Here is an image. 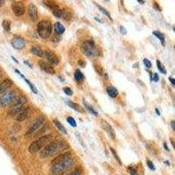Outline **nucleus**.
Returning a JSON list of instances; mask_svg holds the SVG:
<instances>
[{
	"label": "nucleus",
	"mask_w": 175,
	"mask_h": 175,
	"mask_svg": "<svg viewBox=\"0 0 175 175\" xmlns=\"http://www.w3.org/2000/svg\"><path fill=\"white\" fill-rule=\"evenodd\" d=\"M143 62H144V66H145L147 68H152V62H150L148 59H144Z\"/></svg>",
	"instance_id": "obj_35"
},
{
	"label": "nucleus",
	"mask_w": 175,
	"mask_h": 175,
	"mask_svg": "<svg viewBox=\"0 0 175 175\" xmlns=\"http://www.w3.org/2000/svg\"><path fill=\"white\" fill-rule=\"evenodd\" d=\"M94 66H95V68L96 72L98 73L100 75H103V68H101V66H100V65H96V64H95Z\"/></svg>",
	"instance_id": "obj_33"
},
{
	"label": "nucleus",
	"mask_w": 175,
	"mask_h": 175,
	"mask_svg": "<svg viewBox=\"0 0 175 175\" xmlns=\"http://www.w3.org/2000/svg\"><path fill=\"white\" fill-rule=\"evenodd\" d=\"M81 51L83 54L89 58H94L98 55V49L92 41H86L81 46Z\"/></svg>",
	"instance_id": "obj_6"
},
{
	"label": "nucleus",
	"mask_w": 175,
	"mask_h": 175,
	"mask_svg": "<svg viewBox=\"0 0 175 175\" xmlns=\"http://www.w3.org/2000/svg\"><path fill=\"white\" fill-rule=\"evenodd\" d=\"M29 115H30V108L24 107L20 112L16 116V120L19 122H23L29 116Z\"/></svg>",
	"instance_id": "obj_12"
},
{
	"label": "nucleus",
	"mask_w": 175,
	"mask_h": 175,
	"mask_svg": "<svg viewBox=\"0 0 175 175\" xmlns=\"http://www.w3.org/2000/svg\"><path fill=\"white\" fill-rule=\"evenodd\" d=\"M63 91L65 92V94H66L67 95H73V90L70 89V88H68V87H65V88L63 89Z\"/></svg>",
	"instance_id": "obj_32"
},
{
	"label": "nucleus",
	"mask_w": 175,
	"mask_h": 175,
	"mask_svg": "<svg viewBox=\"0 0 175 175\" xmlns=\"http://www.w3.org/2000/svg\"><path fill=\"white\" fill-rule=\"evenodd\" d=\"M164 147H165V149L166 150V151H168V152H169V148H168V146H167L166 143H164Z\"/></svg>",
	"instance_id": "obj_44"
},
{
	"label": "nucleus",
	"mask_w": 175,
	"mask_h": 175,
	"mask_svg": "<svg viewBox=\"0 0 175 175\" xmlns=\"http://www.w3.org/2000/svg\"><path fill=\"white\" fill-rule=\"evenodd\" d=\"M2 26L4 27V29L6 32H10L11 30V22L8 20H4L2 23Z\"/></svg>",
	"instance_id": "obj_27"
},
{
	"label": "nucleus",
	"mask_w": 175,
	"mask_h": 175,
	"mask_svg": "<svg viewBox=\"0 0 175 175\" xmlns=\"http://www.w3.org/2000/svg\"><path fill=\"white\" fill-rule=\"evenodd\" d=\"M153 7H154L155 9L157 11H160V8H159V6H158V5L157 4V3H153Z\"/></svg>",
	"instance_id": "obj_40"
},
{
	"label": "nucleus",
	"mask_w": 175,
	"mask_h": 175,
	"mask_svg": "<svg viewBox=\"0 0 175 175\" xmlns=\"http://www.w3.org/2000/svg\"><path fill=\"white\" fill-rule=\"evenodd\" d=\"M53 31V26L49 20H42L38 23L37 25V32L40 37L47 40L48 39L52 34Z\"/></svg>",
	"instance_id": "obj_4"
},
{
	"label": "nucleus",
	"mask_w": 175,
	"mask_h": 175,
	"mask_svg": "<svg viewBox=\"0 0 175 175\" xmlns=\"http://www.w3.org/2000/svg\"><path fill=\"white\" fill-rule=\"evenodd\" d=\"M67 103H68V105L71 109H73L74 110H75V111H77V112H79V113H84V110H83V108H82L79 104L73 103L71 101H68Z\"/></svg>",
	"instance_id": "obj_20"
},
{
	"label": "nucleus",
	"mask_w": 175,
	"mask_h": 175,
	"mask_svg": "<svg viewBox=\"0 0 175 175\" xmlns=\"http://www.w3.org/2000/svg\"><path fill=\"white\" fill-rule=\"evenodd\" d=\"M26 102H27V98L24 95H21L17 99H15L12 102V105L9 110L8 116L10 117H14V116L16 117V116L23 110L24 105L26 103Z\"/></svg>",
	"instance_id": "obj_5"
},
{
	"label": "nucleus",
	"mask_w": 175,
	"mask_h": 175,
	"mask_svg": "<svg viewBox=\"0 0 175 175\" xmlns=\"http://www.w3.org/2000/svg\"><path fill=\"white\" fill-rule=\"evenodd\" d=\"M39 66H40L41 69L43 70L44 72L47 73V74H55L54 68L52 67L51 64H49V63H47V62L40 61L39 62Z\"/></svg>",
	"instance_id": "obj_13"
},
{
	"label": "nucleus",
	"mask_w": 175,
	"mask_h": 175,
	"mask_svg": "<svg viewBox=\"0 0 175 175\" xmlns=\"http://www.w3.org/2000/svg\"><path fill=\"white\" fill-rule=\"evenodd\" d=\"M157 66H158V68L160 72L162 73L163 74H166V70H165V67L163 66V64H161L159 61H157Z\"/></svg>",
	"instance_id": "obj_29"
},
{
	"label": "nucleus",
	"mask_w": 175,
	"mask_h": 175,
	"mask_svg": "<svg viewBox=\"0 0 175 175\" xmlns=\"http://www.w3.org/2000/svg\"><path fill=\"white\" fill-rule=\"evenodd\" d=\"M119 29H120V31H121V33H122V34H126L127 31H126V29L124 28V26H121L119 27Z\"/></svg>",
	"instance_id": "obj_39"
},
{
	"label": "nucleus",
	"mask_w": 175,
	"mask_h": 175,
	"mask_svg": "<svg viewBox=\"0 0 175 175\" xmlns=\"http://www.w3.org/2000/svg\"><path fill=\"white\" fill-rule=\"evenodd\" d=\"M11 44L15 49H18V50H21L25 48L26 47V41L20 36H14L11 41Z\"/></svg>",
	"instance_id": "obj_9"
},
{
	"label": "nucleus",
	"mask_w": 175,
	"mask_h": 175,
	"mask_svg": "<svg viewBox=\"0 0 175 175\" xmlns=\"http://www.w3.org/2000/svg\"><path fill=\"white\" fill-rule=\"evenodd\" d=\"M169 80H170V83H172V85L173 86H174L175 85V80L173 78V77H169Z\"/></svg>",
	"instance_id": "obj_41"
},
{
	"label": "nucleus",
	"mask_w": 175,
	"mask_h": 175,
	"mask_svg": "<svg viewBox=\"0 0 175 175\" xmlns=\"http://www.w3.org/2000/svg\"><path fill=\"white\" fill-rule=\"evenodd\" d=\"M53 124H54V125L56 126V128H57L61 132H62L63 134H67V131H66L65 127H64L58 120H53Z\"/></svg>",
	"instance_id": "obj_26"
},
{
	"label": "nucleus",
	"mask_w": 175,
	"mask_h": 175,
	"mask_svg": "<svg viewBox=\"0 0 175 175\" xmlns=\"http://www.w3.org/2000/svg\"><path fill=\"white\" fill-rule=\"evenodd\" d=\"M28 16L32 21H36L39 18L38 9L33 4H31L28 7Z\"/></svg>",
	"instance_id": "obj_14"
},
{
	"label": "nucleus",
	"mask_w": 175,
	"mask_h": 175,
	"mask_svg": "<svg viewBox=\"0 0 175 175\" xmlns=\"http://www.w3.org/2000/svg\"><path fill=\"white\" fill-rule=\"evenodd\" d=\"M31 53L33 55L39 56V57H43L44 56V52L42 51V49L37 45L32 46V47L31 48Z\"/></svg>",
	"instance_id": "obj_18"
},
{
	"label": "nucleus",
	"mask_w": 175,
	"mask_h": 175,
	"mask_svg": "<svg viewBox=\"0 0 175 175\" xmlns=\"http://www.w3.org/2000/svg\"><path fill=\"white\" fill-rule=\"evenodd\" d=\"M65 26L62 25L60 22H56L54 24V31H55V33L58 34V35H62L65 32Z\"/></svg>",
	"instance_id": "obj_19"
},
{
	"label": "nucleus",
	"mask_w": 175,
	"mask_h": 175,
	"mask_svg": "<svg viewBox=\"0 0 175 175\" xmlns=\"http://www.w3.org/2000/svg\"><path fill=\"white\" fill-rule=\"evenodd\" d=\"M12 60H13V61H14V62H17V63H19V62H18V61H17V60H16V59H15L14 57H12Z\"/></svg>",
	"instance_id": "obj_49"
},
{
	"label": "nucleus",
	"mask_w": 175,
	"mask_h": 175,
	"mask_svg": "<svg viewBox=\"0 0 175 175\" xmlns=\"http://www.w3.org/2000/svg\"><path fill=\"white\" fill-rule=\"evenodd\" d=\"M0 76H1V71H0Z\"/></svg>",
	"instance_id": "obj_51"
},
{
	"label": "nucleus",
	"mask_w": 175,
	"mask_h": 175,
	"mask_svg": "<svg viewBox=\"0 0 175 175\" xmlns=\"http://www.w3.org/2000/svg\"><path fill=\"white\" fill-rule=\"evenodd\" d=\"M146 164H147V166L151 169V170H155V166L153 165V163L151 161V160H146Z\"/></svg>",
	"instance_id": "obj_36"
},
{
	"label": "nucleus",
	"mask_w": 175,
	"mask_h": 175,
	"mask_svg": "<svg viewBox=\"0 0 175 175\" xmlns=\"http://www.w3.org/2000/svg\"><path fill=\"white\" fill-rule=\"evenodd\" d=\"M102 126H103V128L104 129V131L110 136V137L115 139V137H116V133H115V131H114V129L112 128V126H111L110 124H108V122L103 121V120L102 121Z\"/></svg>",
	"instance_id": "obj_16"
},
{
	"label": "nucleus",
	"mask_w": 175,
	"mask_h": 175,
	"mask_svg": "<svg viewBox=\"0 0 175 175\" xmlns=\"http://www.w3.org/2000/svg\"><path fill=\"white\" fill-rule=\"evenodd\" d=\"M171 126H172V129L174 131L175 130V121L174 120H172V121H171Z\"/></svg>",
	"instance_id": "obj_42"
},
{
	"label": "nucleus",
	"mask_w": 175,
	"mask_h": 175,
	"mask_svg": "<svg viewBox=\"0 0 175 175\" xmlns=\"http://www.w3.org/2000/svg\"><path fill=\"white\" fill-rule=\"evenodd\" d=\"M110 151H111V153H112V154L114 155L115 158H116V160H117V161H118V162L120 163V165H122V161L120 160V158H119V157H118V156H117V154H116V151L114 150L113 148H110Z\"/></svg>",
	"instance_id": "obj_34"
},
{
	"label": "nucleus",
	"mask_w": 175,
	"mask_h": 175,
	"mask_svg": "<svg viewBox=\"0 0 175 175\" xmlns=\"http://www.w3.org/2000/svg\"><path fill=\"white\" fill-rule=\"evenodd\" d=\"M158 80H159L158 74L157 73H154L153 75H152V81H154L155 83H157V82H158Z\"/></svg>",
	"instance_id": "obj_37"
},
{
	"label": "nucleus",
	"mask_w": 175,
	"mask_h": 175,
	"mask_svg": "<svg viewBox=\"0 0 175 175\" xmlns=\"http://www.w3.org/2000/svg\"><path fill=\"white\" fill-rule=\"evenodd\" d=\"M68 148V144L63 140L50 142L42 149V151L41 152V157L42 158H47L48 157L57 154Z\"/></svg>",
	"instance_id": "obj_2"
},
{
	"label": "nucleus",
	"mask_w": 175,
	"mask_h": 175,
	"mask_svg": "<svg viewBox=\"0 0 175 175\" xmlns=\"http://www.w3.org/2000/svg\"><path fill=\"white\" fill-rule=\"evenodd\" d=\"M52 11H53V14L56 18H58V19H66V17H67V14L65 13V11L63 10H62L59 6L53 8V9L52 10Z\"/></svg>",
	"instance_id": "obj_17"
},
{
	"label": "nucleus",
	"mask_w": 175,
	"mask_h": 175,
	"mask_svg": "<svg viewBox=\"0 0 175 175\" xmlns=\"http://www.w3.org/2000/svg\"><path fill=\"white\" fill-rule=\"evenodd\" d=\"M165 164H166V165H170V163H169V162H168V161H165Z\"/></svg>",
	"instance_id": "obj_50"
},
{
	"label": "nucleus",
	"mask_w": 175,
	"mask_h": 175,
	"mask_svg": "<svg viewBox=\"0 0 175 175\" xmlns=\"http://www.w3.org/2000/svg\"><path fill=\"white\" fill-rule=\"evenodd\" d=\"M79 64H80V65H82L83 67H84V66H85V62H83L82 61H80V62H79Z\"/></svg>",
	"instance_id": "obj_46"
},
{
	"label": "nucleus",
	"mask_w": 175,
	"mask_h": 175,
	"mask_svg": "<svg viewBox=\"0 0 175 175\" xmlns=\"http://www.w3.org/2000/svg\"><path fill=\"white\" fill-rule=\"evenodd\" d=\"M83 170L81 168H76L75 170H74L72 173H70L68 175H82Z\"/></svg>",
	"instance_id": "obj_31"
},
{
	"label": "nucleus",
	"mask_w": 175,
	"mask_h": 175,
	"mask_svg": "<svg viewBox=\"0 0 175 175\" xmlns=\"http://www.w3.org/2000/svg\"><path fill=\"white\" fill-rule=\"evenodd\" d=\"M53 139V136L52 135H44L41 136L40 138H38L37 140L33 141L30 146H29V152L31 153H36L38 152H40L42 148H44L47 144H49Z\"/></svg>",
	"instance_id": "obj_3"
},
{
	"label": "nucleus",
	"mask_w": 175,
	"mask_h": 175,
	"mask_svg": "<svg viewBox=\"0 0 175 175\" xmlns=\"http://www.w3.org/2000/svg\"><path fill=\"white\" fill-rule=\"evenodd\" d=\"M5 5V0H0V6H3Z\"/></svg>",
	"instance_id": "obj_45"
},
{
	"label": "nucleus",
	"mask_w": 175,
	"mask_h": 175,
	"mask_svg": "<svg viewBox=\"0 0 175 175\" xmlns=\"http://www.w3.org/2000/svg\"><path fill=\"white\" fill-rule=\"evenodd\" d=\"M129 171H130V173H131V175H138L137 172L135 169H133V168H130V169H129Z\"/></svg>",
	"instance_id": "obj_38"
},
{
	"label": "nucleus",
	"mask_w": 175,
	"mask_h": 175,
	"mask_svg": "<svg viewBox=\"0 0 175 175\" xmlns=\"http://www.w3.org/2000/svg\"><path fill=\"white\" fill-rule=\"evenodd\" d=\"M83 103H84L85 108H86V109H87V110H88L90 113L93 114V115H94V116H98V113L96 112V110L93 108L91 105H89V103H87L86 101H84V100H83Z\"/></svg>",
	"instance_id": "obj_25"
},
{
	"label": "nucleus",
	"mask_w": 175,
	"mask_h": 175,
	"mask_svg": "<svg viewBox=\"0 0 175 175\" xmlns=\"http://www.w3.org/2000/svg\"><path fill=\"white\" fill-rule=\"evenodd\" d=\"M152 34H153L154 36H156V37L160 41V42L162 43L163 46L165 45V35H164L163 33H161L160 32L158 31H153Z\"/></svg>",
	"instance_id": "obj_24"
},
{
	"label": "nucleus",
	"mask_w": 175,
	"mask_h": 175,
	"mask_svg": "<svg viewBox=\"0 0 175 175\" xmlns=\"http://www.w3.org/2000/svg\"><path fill=\"white\" fill-rule=\"evenodd\" d=\"M155 111H156V113L158 114V116L160 115V113H159V111H158V109H156V110H155Z\"/></svg>",
	"instance_id": "obj_48"
},
{
	"label": "nucleus",
	"mask_w": 175,
	"mask_h": 175,
	"mask_svg": "<svg viewBox=\"0 0 175 175\" xmlns=\"http://www.w3.org/2000/svg\"><path fill=\"white\" fill-rule=\"evenodd\" d=\"M45 123H46V119H45L44 116H40L37 119H35V121L33 122V124H32L31 127L27 130V131L26 133V136L30 137L32 135L38 132L41 129V127H43V125L45 124Z\"/></svg>",
	"instance_id": "obj_7"
},
{
	"label": "nucleus",
	"mask_w": 175,
	"mask_h": 175,
	"mask_svg": "<svg viewBox=\"0 0 175 175\" xmlns=\"http://www.w3.org/2000/svg\"><path fill=\"white\" fill-rule=\"evenodd\" d=\"M10 1H13V0H10Z\"/></svg>",
	"instance_id": "obj_52"
},
{
	"label": "nucleus",
	"mask_w": 175,
	"mask_h": 175,
	"mask_svg": "<svg viewBox=\"0 0 175 175\" xmlns=\"http://www.w3.org/2000/svg\"><path fill=\"white\" fill-rule=\"evenodd\" d=\"M25 64H26V65H28L29 66V68H32V66L31 64L29 63L28 62H26V61H25Z\"/></svg>",
	"instance_id": "obj_43"
},
{
	"label": "nucleus",
	"mask_w": 175,
	"mask_h": 175,
	"mask_svg": "<svg viewBox=\"0 0 175 175\" xmlns=\"http://www.w3.org/2000/svg\"><path fill=\"white\" fill-rule=\"evenodd\" d=\"M97 7H98V9L100 10V11H101L103 14L106 15V16H107V17H108V18H109L110 20H112V19H111V17H110V14L108 12V11L106 10V9H104V8H103V7H102L101 5H97Z\"/></svg>",
	"instance_id": "obj_28"
},
{
	"label": "nucleus",
	"mask_w": 175,
	"mask_h": 175,
	"mask_svg": "<svg viewBox=\"0 0 175 175\" xmlns=\"http://www.w3.org/2000/svg\"><path fill=\"white\" fill-rule=\"evenodd\" d=\"M137 2H138V3H140L141 5H144V0H137Z\"/></svg>",
	"instance_id": "obj_47"
},
{
	"label": "nucleus",
	"mask_w": 175,
	"mask_h": 175,
	"mask_svg": "<svg viewBox=\"0 0 175 175\" xmlns=\"http://www.w3.org/2000/svg\"><path fill=\"white\" fill-rule=\"evenodd\" d=\"M67 121H68V123L70 124L71 126H73V127H76V126H77V124H76V122H75V120H74L73 117H71V116H68V117L67 118Z\"/></svg>",
	"instance_id": "obj_30"
},
{
	"label": "nucleus",
	"mask_w": 175,
	"mask_h": 175,
	"mask_svg": "<svg viewBox=\"0 0 175 175\" xmlns=\"http://www.w3.org/2000/svg\"><path fill=\"white\" fill-rule=\"evenodd\" d=\"M16 99V93L14 91H5L0 95V106L5 107Z\"/></svg>",
	"instance_id": "obj_8"
},
{
	"label": "nucleus",
	"mask_w": 175,
	"mask_h": 175,
	"mask_svg": "<svg viewBox=\"0 0 175 175\" xmlns=\"http://www.w3.org/2000/svg\"><path fill=\"white\" fill-rule=\"evenodd\" d=\"M11 7H12V11H13V13H14L16 16H18V17L22 16V15L25 13V11H26V9H25L24 5H23L22 3H20V2H15V3H13Z\"/></svg>",
	"instance_id": "obj_11"
},
{
	"label": "nucleus",
	"mask_w": 175,
	"mask_h": 175,
	"mask_svg": "<svg viewBox=\"0 0 175 175\" xmlns=\"http://www.w3.org/2000/svg\"><path fill=\"white\" fill-rule=\"evenodd\" d=\"M74 79L76 80L77 83H82L84 80V75L79 69L75 70V72H74Z\"/></svg>",
	"instance_id": "obj_23"
},
{
	"label": "nucleus",
	"mask_w": 175,
	"mask_h": 175,
	"mask_svg": "<svg viewBox=\"0 0 175 175\" xmlns=\"http://www.w3.org/2000/svg\"><path fill=\"white\" fill-rule=\"evenodd\" d=\"M12 85H13V82L11 79H5L0 83V95L7 91L10 88L12 87Z\"/></svg>",
	"instance_id": "obj_15"
},
{
	"label": "nucleus",
	"mask_w": 175,
	"mask_h": 175,
	"mask_svg": "<svg viewBox=\"0 0 175 175\" xmlns=\"http://www.w3.org/2000/svg\"><path fill=\"white\" fill-rule=\"evenodd\" d=\"M74 163V157L70 152H65L56 157L52 162V172L54 174H60L68 168H70Z\"/></svg>",
	"instance_id": "obj_1"
},
{
	"label": "nucleus",
	"mask_w": 175,
	"mask_h": 175,
	"mask_svg": "<svg viewBox=\"0 0 175 175\" xmlns=\"http://www.w3.org/2000/svg\"><path fill=\"white\" fill-rule=\"evenodd\" d=\"M44 56L48 61L49 64H51V65H58L59 64V62H60L59 58L51 50H46V51L44 52Z\"/></svg>",
	"instance_id": "obj_10"
},
{
	"label": "nucleus",
	"mask_w": 175,
	"mask_h": 175,
	"mask_svg": "<svg viewBox=\"0 0 175 175\" xmlns=\"http://www.w3.org/2000/svg\"><path fill=\"white\" fill-rule=\"evenodd\" d=\"M106 90H107L108 95H109L110 97H112V98L116 97V96H117V95H118V91H117V89H116L115 87H112V86L108 87Z\"/></svg>",
	"instance_id": "obj_22"
},
{
	"label": "nucleus",
	"mask_w": 175,
	"mask_h": 175,
	"mask_svg": "<svg viewBox=\"0 0 175 175\" xmlns=\"http://www.w3.org/2000/svg\"><path fill=\"white\" fill-rule=\"evenodd\" d=\"M15 71H16V73H18V74H19V75H20L21 77H22V78L26 81V83L29 85V87H30V89H31V90L32 91V92L35 93V94H38V90H37V89H36V88H35V87H34V86H33V85H32L30 82H29V80H27V79H26V77H25V76H24V75H23V74H21L19 70H18V69H16Z\"/></svg>",
	"instance_id": "obj_21"
}]
</instances>
